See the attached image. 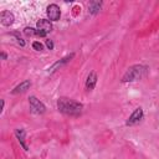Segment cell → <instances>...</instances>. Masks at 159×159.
I'll return each instance as SVG.
<instances>
[{
	"label": "cell",
	"mask_w": 159,
	"mask_h": 159,
	"mask_svg": "<svg viewBox=\"0 0 159 159\" xmlns=\"http://www.w3.org/2000/svg\"><path fill=\"white\" fill-rule=\"evenodd\" d=\"M57 109L66 116L78 117L82 113L83 104L68 97H60L57 99Z\"/></svg>",
	"instance_id": "6da1fadb"
},
{
	"label": "cell",
	"mask_w": 159,
	"mask_h": 159,
	"mask_svg": "<svg viewBox=\"0 0 159 159\" xmlns=\"http://www.w3.org/2000/svg\"><path fill=\"white\" fill-rule=\"evenodd\" d=\"M149 72V67L145 65H133L123 75L122 82H135L144 78Z\"/></svg>",
	"instance_id": "7a4b0ae2"
},
{
	"label": "cell",
	"mask_w": 159,
	"mask_h": 159,
	"mask_svg": "<svg viewBox=\"0 0 159 159\" xmlns=\"http://www.w3.org/2000/svg\"><path fill=\"white\" fill-rule=\"evenodd\" d=\"M29 104H30L31 112L35 113V114H43L46 112L45 104L40 99H37L36 96H30L29 97Z\"/></svg>",
	"instance_id": "3957f363"
},
{
	"label": "cell",
	"mask_w": 159,
	"mask_h": 159,
	"mask_svg": "<svg viewBox=\"0 0 159 159\" xmlns=\"http://www.w3.org/2000/svg\"><path fill=\"white\" fill-rule=\"evenodd\" d=\"M143 116H144L143 109H142L140 107L135 108L134 112H133V113L128 117V119L125 120V125H135V124H138L139 122H142Z\"/></svg>",
	"instance_id": "277c9868"
},
{
	"label": "cell",
	"mask_w": 159,
	"mask_h": 159,
	"mask_svg": "<svg viewBox=\"0 0 159 159\" xmlns=\"http://www.w3.org/2000/svg\"><path fill=\"white\" fill-rule=\"evenodd\" d=\"M46 14H47V17L50 19V21H57V20H60V16H61L60 6L57 4H50L46 7Z\"/></svg>",
	"instance_id": "5b68a950"
},
{
	"label": "cell",
	"mask_w": 159,
	"mask_h": 159,
	"mask_svg": "<svg viewBox=\"0 0 159 159\" xmlns=\"http://www.w3.org/2000/svg\"><path fill=\"white\" fill-rule=\"evenodd\" d=\"M0 21H1V24L4 26H11L14 24V21H15V16H14V14L11 11L4 10L0 14Z\"/></svg>",
	"instance_id": "8992f818"
},
{
	"label": "cell",
	"mask_w": 159,
	"mask_h": 159,
	"mask_svg": "<svg viewBox=\"0 0 159 159\" xmlns=\"http://www.w3.org/2000/svg\"><path fill=\"white\" fill-rule=\"evenodd\" d=\"M75 57V53L72 52V53H70V55H67V56H65L63 58H61L60 61H57V62H55L50 68H48V72H53V71H56V70H58L60 67H62L63 65H66L67 62H70L72 58Z\"/></svg>",
	"instance_id": "52a82bcc"
},
{
	"label": "cell",
	"mask_w": 159,
	"mask_h": 159,
	"mask_svg": "<svg viewBox=\"0 0 159 159\" xmlns=\"http://www.w3.org/2000/svg\"><path fill=\"white\" fill-rule=\"evenodd\" d=\"M36 29L40 30V31H43L45 34H48L52 30V24L47 19H40L36 24Z\"/></svg>",
	"instance_id": "ba28073f"
},
{
	"label": "cell",
	"mask_w": 159,
	"mask_h": 159,
	"mask_svg": "<svg viewBox=\"0 0 159 159\" xmlns=\"http://www.w3.org/2000/svg\"><path fill=\"white\" fill-rule=\"evenodd\" d=\"M96 83H97V75L94 71L89 72V75L87 76V80H86V89L87 91H92L94 87H96Z\"/></svg>",
	"instance_id": "9c48e42d"
},
{
	"label": "cell",
	"mask_w": 159,
	"mask_h": 159,
	"mask_svg": "<svg viewBox=\"0 0 159 159\" xmlns=\"http://www.w3.org/2000/svg\"><path fill=\"white\" fill-rule=\"evenodd\" d=\"M30 87H31V81H30V80H25V81H22L21 83H19V84H17V86L11 91V93H12V94L22 93V92L27 91Z\"/></svg>",
	"instance_id": "30bf717a"
},
{
	"label": "cell",
	"mask_w": 159,
	"mask_h": 159,
	"mask_svg": "<svg viewBox=\"0 0 159 159\" xmlns=\"http://www.w3.org/2000/svg\"><path fill=\"white\" fill-rule=\"evenodd\" d=\"M25 135H26L25 129H20V128L15 129V137H16V139L19 140L20 145H21L25 150H29V148H27V145H26V143H25Z\"/></svg>",
	"instance_id": "8fae6325"
},
{
	"label": "cell",
	"mask_w": 159,
	"mask_h": 159,
	"mask_svg": "<svg viewBox=\"0 0 159 159\" xmlns=\"http://www.w3.org/2000/svg\"><path fill=\"white\" fill-rule=\"evenodd\" d=\"M101 6H102V2L101 1H92L88 5V12L92 14V15H96L101 10Z\"/></svg>",
	"instance_id": "7c38bea8"
},
{
	"label": "cell",
	"mask_w": 159,
	"mask_h": 159,
	"mask_svg": "<svg viewBox=\"0 0 159 159\" xmlns=\"http://www.w3.org/2000/svg\"><path fill=\"white\" fill-rule=\"evenodd\" d=\"M24 32H25L26 36H35V35H37V30L34 29V27H29V26L24 29Z\"/></svg>",
	"instance_id": "4fadbf2b"
},
{
	"label": "cell",
	"mask_w": 159,
	"mask_h": 159,
	"mask_svg": "<svg viewBox=\"0 0 159 159\" xmlns=\"http://www.w3.org/2000/svg\"><path fill=\"white\" fill-rule=\"evenodd\" d=\"M32 48L36 50V51H42L43 50V45L41 42H39V41H34L32 42Z\"/></svg>",
	"instance_id": "5bb4252c"
},
{
	"label": "cell",
	"mask_w": 159,
	"mask_h": 159,
	"mask_svg": "<svg viewBox=\"0 0 159 159\" xmlns=\"http://www.w3.org/2000/svg\"><path fill=\"white\" fill-rule=\"evenodd\" d=\"M11 35L16 36V40H17V42H19V45H20L21 47H24V46H25V41L19 36V34H17V32H11Z\"/></svg>",
	"instance_id": "9a60e30c"
},
{
	"label": "cell",
	"mask_w": 159,
	"mask_h": 159,
	"mask_svg": "<svg viewBox=\"0 0 159 159\" xmlns=\"http://www.w3.org/2000/svg\"><path fill=\"white\" fill-rule=\"evenodd\" d=\"M46 46H47V48H48V50H53V47H55V45H53L52 40H50V39H47V40H46Z\"/></svg>",
	"instance_id": "2e32d148"
},
{
	"label": "cell",
	"mask_w": 159,
	"mask_h": 159,
	"mask_svg": "<svg viewBox=\"0 0 159 159\" xmlns=\"http://www.w3.org/2000/svg\"><path fill=\"white\" fill-rule=\"evenodd\" d=\"M1 58H2V60H7V55H6L5 52H1Z\"/></svg>",
	"instance_id": "e0dca14e"
}]
</instances>
